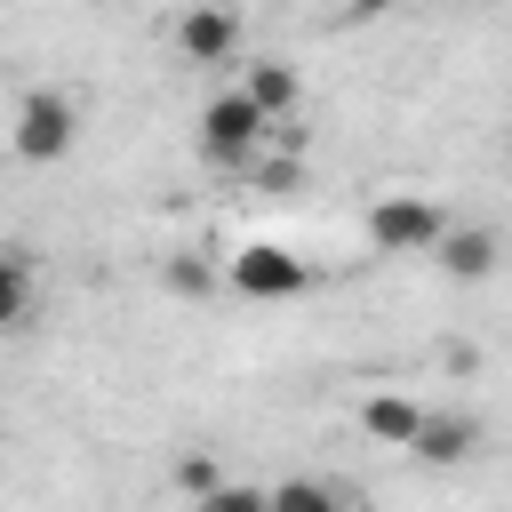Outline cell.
<instances>
[{"instance_id": "obj_1", "label": "cell", "mask_w": 512, "mask_h": 512, "mask_svg": "<svg viewBox=\"0 0 512 512\" xmlns=\"http://www.w3.org/2000/svg\"><path fill=\"white\" fill-rule=\"evenodd\" d=\"M272 136H280V128L264 120V104H256L248 88H224V96L200 104V152H208L216 168H256Z\"/></svg>"}, {"instance_id": "obj_2", "label": "cell", "mask_w": 512, "mask_h": 512, "mask_svg": "<svg viewBox=\"0 0 512 512\" xmlns=\"http://www.w3.org/2000/svg\"><path fill=\"white\" fill-rule=\"evenodd\" d=\"M368 240H376L384 256H432V248L448 240V208L424 200V192H384V200L368 208Z\"/></svg>"}, {"instance_id": "obj_3", "label": "cell", "mask_w": 512, "mask_h": 512, "mask_svg": "<svg viewBox=\"0 0 512 512\" xmlns=\"http://www.w3.org/2000/svg\"><path fill=\"white\" fill-rule=\"evenodd\" d=\"M72 136H80V104L64 88H24V104H16V160L48 168V160L72 152Z\"/></svg>"}, {"instance_id": "obj_4", "label": "cell", "mask_w": 512, "mask_h": 512, "mask_svg": "<svg viewBox=\"0 0 512 512\" xmlns=\"http://www.w3.org/2000/svg\"><path fill=\"white\" fill-rule=\"evenodd\" d=\"M224 280H232L248 304H288V296L312 288V264H304L296 248H280V240H248V248L224 264Z\"/></svg>"}, {"instance_id": "obj_5", "label": "cell", "mask_w": 512, "mask_h": 512, "mask_svg": "<svg viewBox=\"0 0 512 512\" xmlns=\"http://www.w3.org/2000/svg\"><path fill=\"white\" fill-rule=\"evenodd\" d=\"M176 48H184V64L216 72V64L240 56V16H232L224 0H192V8L176 16Z\"/></svg>"}, {"instance_id": "obj_6", "label": "cell", "mask_w": 512, "mask_h": 512, "mask_svg": "<svg viewBox=\"0 0 512 512\" xmlns=\"http://www.w3.org/2000/svg\"><path fill=\"white\" fill-rule=\"evenodd\" d=\"M496 256H504V240H496L488 224H448V240L432 248V264H440L448 280H488Z\"/></svg>"}, {"instance_id": "obj_7", "label": "cell", "mask_w": 512, "mask_h": 512, "mask_svg": "<svg viewBox=\"0 0 512 512\" xmlns=\"http://www.w3.org/2000/svg\"><path fill=\"white\" fill-rule=\"evenodd\" d=\"M240 88L264 104V120H272V128H288V112L304 104V80H296V64H280V56H256V64L240 72Z\"/></svg>"}, {"instance_id": "obj_8", "label": "cell", "mask_w": 512, "mask_h": 512, "mask_svg": "<svg viewBox=\"0 0 512 512\" xmlns=\"http://www.w3.org/2000/svg\"><path fill=\"white\" fill-rule=\"evenodd\" d=\"M424 416H432V408H416V400H400V392H376V400L360 408V424H368V432H376L384 448H416Z\"/></svg>"}, {"instance_id": "obj_9", "label": "cell", "mask_w": 512, "mask_h": 512, "mask_svg": "<svg viewBox=\"0 0 512 512\" xmlns=\"http://www.w3.org/2000/svg\"><path fill=\"white\" fill-rule=\"evenodd\" d=\"M472 440H480V424L472 416H424V432H416V464H464L472 456Z\"/></svg>"}, {"instance_id": "obj_10", "label": "cell", "mask_w": 512, "mask_h": 512, "mask_svg": "<svg viewBox=\"0 0 512 512\" xmlns=\"http://www.w3.org/2000/svg\"><path fill=\"white\" fill-rule=\"evenodd\" d=\"M0 320L32 328V256L24 248H8V264H0Z\"/></svg>"}, {"instance_id": "obj_11", "label": "cell", "mask_w": 512, "mask_h": 512, "mask_svg": "<svg viewBox=\"0 0 512 512\" xmlns=\"http://www.w3.org/2000/svg\"><path fill=\"white\" fill-rule=\"evenodd\" d=\"M344 496L328 488V480H312V472H296V480H272V512H336Z\"/></svg>"}, {"instance_id": "obj_12", "label": "cell", "mask_w": 512, "mask_h": 512, "mask_svg": "<svg viewBox=\"0 0 512 512\" xmlns=\"http://www.w3.org/2000/svg\"><path fill=\"white\" fill-rule=\"evenodd\" d=\"M192 512H272V488H256V480H224V488L200 496Z\"/></svg>"}, {"instance_id": "obj_13", "label": "cell", "mask_w": 512, "mask_h": 512, "mask_svg": "<svg viewBox=\"0 0 512 512\" xmlns=\"http://www.w3.org/2000/svg\"><path fill=\"white\" fill-rule=\"evenodd\" d=\"M176 488H184L192 504H200V496H216V488H224V480H216V456H200V448H192V456L176 464Z\"/></svg>"}, {"instance_id": "obj_14", "label": "cell", "mask_w": 512, "mask_h": 512, "mask_svg": "<svg viewBox=\"0 0 512 512\" xmlns=\"http://www.w3.org/2000/svg\"><path fill=\"white\" fill-rule=\"evenodd\" d=\"M248 176H256V192H296V176H304V168H296L288 152H264V160H256Z\"/></svg>"}, {"instance_id": "obj_15", "label": "cell", "mask_w": 512, "mask_h": 512, "mask_svg": "<svg viewBox=\"0 0 512 512\" xmlns=\"http://www.w3.org/2000/svg\"><path fill=\"white\" fill-rule=\"evenodd\" d=\"M168 288H176V296H208V288H216V272H208V264H184V256H176V264H168Z\"/></svg>"}, {"instance_id": "obj_16", "label": "cell", "mask_w": 512, "mask_h": 512, "mask_svg": "<svg viewBox=\"0 0 512 512\" xmlns=\"http://www.w3.org/2000/svg\"><path fill=\"white\" fill-rule=\"evenodd\" d=\"M352 16H384V8H400V0H344Z\"/></svg>"}]
</instances>
